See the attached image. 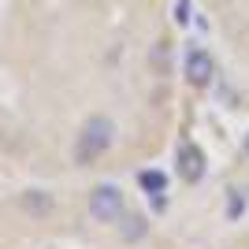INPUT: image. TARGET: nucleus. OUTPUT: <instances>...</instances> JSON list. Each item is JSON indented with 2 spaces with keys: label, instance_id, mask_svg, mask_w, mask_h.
<instances>
[{
  "label": "nucleus",
  "instance_id": "nucleus-5",
  "mask_svg": "<svg viewBox=\"0 0 249 249\" xmlns=\"http://www.w3.org/2000/svg\"><path fill=\"white\" fill-rule=\"evenodd\" d=\"M138 182H142V190H145V194H164V186H167V178H164V171H142V178H138Z\"/></svg>",
  "mask_w": 249,
  "mask_h": 249
},
{
  "label": "nucleus",
  "instance_id": "nucleus-7",
  "mask_svg": "<svg viewBox=\"0 0 249 249\" xmlns=\"http://www.w3.org/2000/svg\"><path fill=\"white\" fill-rule=\"evenodd\" d=\"M175 19L186 26V19H190V0H178V4H175Z\"/></svg>",
  "mask_w": 249,
  "mask_h": 249
},
{
  "label": "nucleus",
  "instance_id": "nucleus-8",
  "mask_svg": "<svg viewBox=\"0 0 249 249\" xmlns=\"http://www.w3.org/2000/svg\"><path fill=\"white\" fill-rule=\"evenodd\" d=\"M246 153H249V134H246Z\"/></svg>",
  "mask_w": 249,
  "mask_h": 249
},
{
  "label": "nucleus",
  "instance_id": "nucleus-6",
  "mask_svg": "<svg viewBox=\"0 0 249 249\" xmlns=\"http://www.w3.org/2000/svg\"><path fill=\"white\" fill-rule=\"evenodd\" d=\"M22 205L30 208V212H49V197H45V194H37V190H34V194H26V197H22Z\"/></svg>",
  "mask_w": 249,
  "mask_h": 249
},
{
  "label": "nucleus",
  "instance_id": "nucleus-3",
  "mask_svg": "<svg viewBox=\"0 0 249 249\" xmlns=\"http://www.w3.org/2000/svg\"><path fill=\"white\" fill-rule=\"evenodd\" d=\"M212 74H216L212 56H208L205 49H190L186 52V82L190 86H208V82H212Z\"/></svg>",
  "mask_w": 249,
  "mask_h": 249
},
{
  "label": "nucleus",
  "instance_id": "nucleus-1",
  "mask_svg": "<svg viewBox=\"0 0 249 249\" xmlns=\"http://www.w3.org/2000/svg\"><path fill=\"white\" fill-rule=\"evenodd\" d=\"M112 134H115L112 119H104V115H93V119L82 126V134H78V145H74V160H78V164H93L97 156H101L104 149L112 145Z\"/></svg>",
  "mask_w": 249,
  "mask_h": 249
},
{
  "label": "nucleus",
  "instance_id": "nucleus-2",
  "mask_svg": "<svg viewBox=\"0 0 249 249\" xmlns=\"http://www.w3.org/2000/svg\"><path fill=\"white\" fill-rule=\"evenodd\" d=\"M89 212H93L97 219H119V212H123V194L115 186H97L93 194H89Z\"/></svg>",
  "mask_w": 249,
  "mask_h": 249
},
{
  "label": "nucleus",
  "instance_id": "nucleus-4",
  "mask_svg": "<svg viewBox=\"0 0 249 249\" xmlns=\"http://www.w3.org/2000/svg\"><path fill=\"white\" fill-rule=\"evenodd\" d=\"M178 175L186 178V182H201V175H205V153L194 142L178 145Z\"/></svg>",
  "mask_w": 249,
  "mask_h": 249
}]
</instances>
